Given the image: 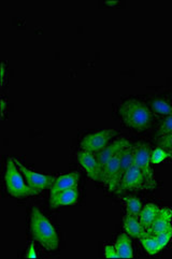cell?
I'll return each mask as SVG.
<instances>
[{"instance_id": "cell-22", "label": "cell", "mask_w": 172, "mask_h": 259, "mask_svg": "<svg viewBox=\"0 0 172 259\" xmlns=\"http://www.w3.org/2000/svg\"><path fill=\"white\" fill-rule=\"evenodd\" d=\"M157 146L159 149L165 150L168 153L169 157V154L172 153V134L159 137L157 140Z\"/></svg>"}, {"instance_id": "cell-20", "label": "cell", "mask_w": 172, "mask_h": 259, "mask_svg": "<svg viewBox=\"0 0 172 259\" xmlns=\"http://www.w3.org/2000/svg\"><path fill=\"white\" fill-rule=\"evenodd\" d=\"M151 107L152 110L155 113L160 115V116H168L172 114V106H170L168 102L162 99H154L151 101Z\"/></svg>"}, {"instance_id": "cell-1", "label": "cell", "mask_w": 172, "mask_h": 259, "mask_svg": "<svg viewBox=\"0 0 172 259\" xmlns=\"http://www.w3.org/2000/svg\"><path fill=\"white\" fill-rule=\"evenodd\" d=\"M30 232L36 240L48 251H55L59 245V239L55 228L38 208H33L30 215Z\"/></svg>"}, {"instance_id": "cell-3", "label": "cell", "mask_w": 172, "mask_h": 259, "mask_svg": "<svg viewBox=\"0 0 172 259\" xmlns=\"http://www.w3.org/2000/svg\"><path fill=\"white\" fill-rule=\"evenodd\" d=\"M5 181L7 191L12 197L25 198L28 196H36L39 194L25 183L21 171L19 167L16 166L13 158H9L7 161Z\"/></svg>"}, {"instance_id": "cell-26", "label": "cell", "mask_w": 172, "mask_h": 259, "mask_svg": "<svg viewBox=\"0 0 172 259\" xmlns=\"http://www.w3.org/2000/svg\"><path fill=\"white\" fill-rule=\"evenodd\" d=\"M26 257H27V258H37L36 249H34V243H31V244L29 245L27 254H26Z\"/></svg>"}, {"instance_id": "cell-18", "label": "cell", "mask_w": 172, "mask_h": 259, "mask_svg": "<svg viewBox=\"0 0 172 259\" xmlns=\"http://www.w3.org/2000/svg\"><path fill=\"white\" fill-rule=\"evenodd\" d=\"M124 201H125L127 214H131L133 217L139 219L141 211L143 209L141 201L138 199L137 197H125Z\"/></svg>"}, {"instance_id": "cell-9", "label": "cell", "mask_w": 172, "mask_h": 259, "mask_svg": "<svg viewBox=\"0 0 172 259\" xmlns=\"http://www.w3.org/2000/svg\"><path fill=\"white\" fill-rule=\"evenodd\" d=\"M119 154L112 159H110L107 162V165L102 169L101 183L105 184L110 192H116V189L118 187Z\"/></svg>"}, {"instance_id": "cell-21", "label": "cell", "mask_w": 172, "mask_h": 259, "mask_svg": "<svg viewBox=\"0 0 172 259\" xmlns=\"http://www.w3.org/2000/svg\"><path fill=\"white\" fill-rule=\"evenodd\" d=\"M172 134V114L166 116L157 129V137Z\"/></svg>"}, {"instance_id": "cell-23", "label": "cell", "mask_w": 172, "mask_h": 259, "mask_svg": "<svg viewBox=\"0 0 172 259\" xmlns=\"http://www.w3.org/2000/svg\"><path fill=\"white\" fill-rule=\"evenodd\" d=\"M154 237L156 238L159 246L162 249L163 247L167 246V244L169 243V241H170V239L172 237V227H170L169 229H167L165 231L159 232V234H157L156 236H154Z\"/></svg>"}, {"instance_id": "cell-28", "label": "cell", "mask_w": 172, "mask_h": 259, "mask_svg": "<svg viewBox=\"0 0 172 259\" xmlns=\"http://www.w3.org/2000/svg\"><path fill=\"white\" fill-rule=\"evenodd\" d=\"M5 112H6V100L2 99V115H5Z\"/></svg>"}, {"instance_id": "cell-24", "label": "cell", "mask_w": 172, "mask_h": 259, "mask_svg": "<svg viewBox=\"0 0 172 259\" xmlns=\"http://www.w3.org/2000/svg\"><path fill=\"white\" fill-rule=\"evenodd\" d=\"M167 157H168V153L165 150L157 148L151 154V162L160 163L163 159H166Z\"/></svg>"}, {"instance_id": "cell-8", "label": "cell", "mask_w": 172, "mask_h": 259, "mask_svg": "<svg viewBox=\"0 0 172 259\" xmlns=\"http://www.w3.org/2000/svg\"><path fill=\"white\" fill-rule=\"evenodd\" d=\"M76 155H77V160H79L82 168L86 171L89 178L92 179L93 181L101 182L102 170L96 158V154L81 150Z\"/></svg>"}, {"instance_id": "cell-5", "label": "cell", "mask_w": 172, "mask_h": 259, "mask_svg": "<svg viewBox=\"0 0 172 259\" xmlns=\"http://www.w3.org/2000/svg\"><path fill=\"white\" fill-rule=\"evenodd\" d=\"M115 136L116 132L113 129H106V131H99L86 135L81 140V150L97 154L105 149L112 138H114Z\"/></svg>"}, {"instance_id": "cell-12", "label": "cell", "mask_w": 172, "mask_h": 259, "mask_svg": "<svg viewBox=\"0 0 172 259\" xmlns=\"http://www.w3.org/2000/svg\"><path fill=\"white\" fill-rule=\"evenodd\" d=\"M172 211L168 208H160V211L158 215L153 223L150 225V227L146 229V235L156 236L159 232L165 231L172 227Z\"/></svg>"}, {"instance_id": "cell-10", "label": "cell", "mask_w": 172, "mask_h": 259, "mask_svg": "<svg viewBox=\"0 0 172 259\" xmlns=\"http://www.w3.org/2000/svg\"><path fill=\"white\" fill-rule=\"evenodd\" d=\"M129 144H131V143H129L125 139V138H120V139L113 141L111 144L107 145L102 151L97 153L96 158L98 160V163H99L101 170L103 169V167L107 165V162L110 159H112L114 156H116V155H118L119 153H122V151Z\"/></svg>"}, {"instance_id": "cell-11", "label": "cell", "mask_w": 172, "mask_h": 259, "mask_svg": "<svg viewBox=\"0 0 172 259\" xmlns=\"http://www.w3.org/2000/svg\"><path fill=\"white\" fill-rule=\"evenodd\" d=\"M77 199H79V189L73 187L50 195V204L52 208L56 209L63 205H72L77 202Z\"/></svg>"}, {"instance_id": "cell-16", "label": "cell", "mask_w": 172, "mask_h": 259, "mask_svg": "<svg viewBox=\"0 0 172 259\" xmlns=\"http://www.w3.org/2000/svg\"><path fill=\"white\" fill-rule=\"evenodd\" d=\"M115 249L119 258H133L134 251L132 245V240L129 239L128 234L119 235L115 242Z\"/></svg>"}, {"instance_id": "cell-27", "label": "cell", "mask_w": 172, "mask_h": 259, "mask_svg": "<svg viewBox=\"0 0 172 259\" xmlns=\"http://www.w3.org/2000/svg\"><path fill=\"white\" fill-rule=\"evenodd\" d=\"M0 71H2V86H4L5 80H6V65H5V63H2V69H0Z\"/></svg>"}, {"instance_id": "cell-4", "label": "cell", "mask_w": 172, "mask_h": 259, "mask_svg": "<svg viewBox=\"0 0 172 259\" xmlns=\"http://www.w3.org/2000/svg\"><path fill=\"white\" fill-rule=\"evenodd\" d=\"M135 145L134 154V166L139 169L148 183L149 189H152L156 185L154 179L153 170L151 168V146L144 142H138Z\"/></svg>"}, {"instance_id": "cell-14", "label": "cell", "mask_w": 172, "mask_h": 259, "mask_svg": "<svg viewBox=\"0 0 172 259\" xmlns=\"http://www.w3.org/2000/svg\"><path fill=\"white\" fill-rule=\"evenodd\" d=\"M134 154L135 145L129 144L119 154V172H118V185L122 182L123 178L127 174V171L134 166Z\"/></svg>"}, {"instance_id": "cell-29", "label": "cell", "mask_w": 172, "mask_h": 259, "mask_svg": "<svg viewBox=\"0 0 172 259\" xmlns=\"http://www.w3.org/2000/svg\"><path fill=\"white\" fill-rule=\"evenodd\" d=\"M169 157H170V158H172V153H170V154H169Z\"/></svg>"}, {"instance_id": "cell-13", "label": "cell", "mask_w": 172, "mask_h": 259, "mask_svg": "<svg viewBox=\"0 0 172 259\" xmlns=\"http://www.w3.org/2000/svg\"><path fill=\"white\" fill-rule=\"evenodd\" d=\"M79 180H80V175L74 171L70 172V174L63 175L56 178L54 183L50 187V195L56 194L60 191H65V189H68V188L77 187V185H79Z\"/></svg>"}, {"instance_id": "cell-15", "label": "cell", "mask_w": 172, "mask_h": 259, "mask_svg": "<svg viewBox=\"0 0 172 259\" xmlns=\"http://www.w3.org/2000/svg\"><path fill=\"white\" fill-rule=\"evenodd\" d=\"M123 227L127 234L134 238L141 239L146 236V229L141 225L139 219L133 217L131 214L126 213L123 222Z\"/></svg>"}, {"instance_id": "cell-19", "label": "cell", "mask_w": 172, "mask_h": 259, "mask_svg": "<svg viewBox=\"0 0 172 259\" xmlns=\"http://www.w3.org/2000/svg\"><path fill=\"white\" fill-rule=\"evenodd\" d=\"M141 240V244L144 247L146 253L150 255H156L161 251V247L159 246L156 238L151 235H146Z\"/></svg>"}, {"instance_id": "cell-6", "label": "cell", "mask_w": 172, "mask_h": 259, "mask_svg": "<svg viewBox=\"0 0 172 259\" xmlns=\"http://www.w3.org/2000/svg\"><path fill=\"white\" fill-rule=\"evenodd\" d=\"M16 166L19 167L21 174L24 176V178L26 179V182H27V185L32 188L33 191H36L37 193H41L43 189L46 188H50L52 186V184L54 183L55 181V176H49V175H41L38 174V172L31 171L30 169H28L27 167H25L21 161H19L17 159L13 158Z\"/></svg>"}, {"instance_id": "cell-17", "label": "cell", "mask_w": 172, "mask_h": 259, "mask_svg": "<svg viewBox=\"0 0 172 259\" xmlns=\"http://www.w3.org/2000/svg\"><path fill=\"white\" fill-rule=\"evenodd\" d=\"M160 211V208L158 205L154 204V203H148L145 206H143V209L141 211V214L139 217V222L141 225L148 229L150 227L155 218L157 217L158 213Z\"/></svg>"}, {"instance_id": "cell-7", "label": "cell", "mask_w": 172, "mask_h": 259, "mask_svg": "<svg viewBox=\"0 0 172 259\" xmlns=\"http://www.w3.org/2000/svg\"><path fill=\"white\" fill-rule=\"evenodd\" d=\"M138 189H149V186L142 172L137 167L133 166L127 171L115 193L120 195L128 191H138Z\"/></svg>"}, {"instance_id": "cell-25", "label": "cell", "mask_w": 172, "mask_h": 259, "mask_svg": "<svg viewBox=\"0 0 172 259\" xmlns=\"http://www.w3.org/2000/svg\"><path fill=\"white\" fill-rule=\"evenodd\" d=\"M105 256L107 258H119L115 249V246H112V245H107L105 247Z\"/></svg>"}, {"instance_id": "cell-2", "label": "cell", "mask_w": 172, "mask_h": 259, "mask_svg": "<svg viewBox=\"0 0 172 259\" xmlns=\"http://www.w3.org/2000/svg\"><path fill=\"white\" fill-rule=\"evenodd\" d=\"M118 112L124 124L136 132H143L152 124L151 110L139 100L128 99L124 101Z\"/></svg>"}]
</instances>
